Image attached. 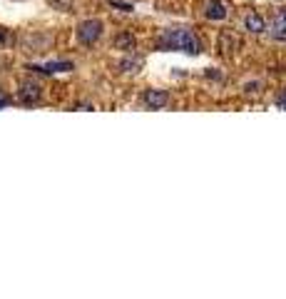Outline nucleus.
I'll return each mask as SVG.
<instances>
[{
	"label": "nucleus",
	"mask_w": 286,
	"mask_h": 299,
	"mask_svg": "<svg viewBox=\"0 0 286 299\" xmlns=\"http://www.w3.org/2000/svg\"><path fill=\"white\" fill-rule=\"evenodd\" d=\"M162 48L164 50H179V53H187V55H199L202 53V45L197 35L187 30V28H172L164 30L162 35Z\"/></svg>",
	"instance_id": "1"
},
{
	"label": "nucleus",
	"mask_w": 286,
	"mask_h": 299,
	"mask_svg": "<svg viewBox=\"0 0 286 299\" xmlns=\"http://www.w3.org/2000/svg\"><path fill=\"white\" fill-rule=\"evenodd\" d=\"M102 20L97 18H90L85 20V23H80L77 25V37H80V42L82 45H92V42H97L100 40V35H102Z\"/></svg>",
	"instance_id": "2"
},
{
	"label": "nucleus",
	"mask_w": 286,
	"mask_h": 299,
	"mask_svg": "<svg viewBox=\"0 0 286 299\" xmlns=\"http://www.w3.org/2000/svg\"><path fill=\"white\" fill-rule=\"evenodd\" d=\"M167 102H170V95H167V90H147V93H145V105H150L152 110L164 108Z\"/></svg>",
	"instance_id": "3"
},
{
	"label": "nucleus",
	"mask_w": 286,
	"mask_h": 299,
	"mask_svg": "<svg viewBox=\"0 0 286 299\" xmlns=\"http://www.w3.org/2000/svg\"><path fill=\"white\" fill-rule=\"evenodd\" d=\"M20 100H22L25 105L38 102L40 100V85H35V82H25V85L20 88Z\"/></svg>",
	"instance_id": "4"
},
{
	"label": "nucleus",
	"mask_w": 286,
	"mask_h": 299,
	"mask_svg": "<svg viewBox=\"0 0 286 299\" xmlns=\"http://www.w3.org/2000/svg\"><path fill=\"white\" fill-rule=\"evenodd\" d=\"M114 48L117 50H125V53H132L134 48H137V40L130 30H125V33H120V35L114 37Z\"/></svg>",
	"instance_id": "5"
},
{
	"label": "nucleus",
	"mask_w": 286,
	"mask_h": 299,
	"mask_svg": "<svg viewBox=\"0 0 286 299\" xmlns=\"http://www.w3.org/2000/svg\"><path fill=\"white\" fill-rule=\"evenodd\" d=\"M207 18L209 20H224L227 18V5L222 0H209L207 5Z\"/></svg>",
	"instance_id": "6"
},
{
	"label": "nucleus",
	"mask_w": 286,
	"mask_h": 299,
	"mask_svg": "<svg viewBox=\"0 0 286 299\" xmlns=\"http://www.w3.org/2000/svg\"><path fill=\"white\" fill-rule=\"evenodd\" d=\"M247 28L251 30V33H264V30H267V23H264V18H261L259 13H249L247 15Z\"/></svg>",
	"instance_id": "7"
},
{
	"label": "nucleus",
	"mask_w": 286,
	"mask_h": 299,
	"mask_svg": "<svg viewBox=\"0 0 286 299\" xmlns=\"http://www.w3.org/2000/svg\"><path fill=\"white\" fill-rule=\"evenodd\" d=\"M33 70H38V73H62V70H73V65L70 62H50L45 68H33Z\"/></svg>",
	"instance_id": "8"
},
{
	"label": "nucleus",
	"mask_w": 286,
	"mask_h": 299,
	"mask_svg": "<svg viewBox=\"0 0 286 299\" xmlns=\"http://www.w3.org/2000/svg\"><path fill=\"white\" fill-rule=\"evenodd\" d=\"M112 8H120V10H125V13L132 10V5H127V3H117V0H112Z\"/></svg>",
	"instance_id": "9"
},
{
	"label": "nucleus",
	"mask_w": 286,
	"mask_h": 299,
	"mask_svg": "<svg viewBox=\"0 0 286 299\" xmlns=\"http://www.w3.org/2000/svg\"><path fill=\"white\" fill-rule=\"evenodd\" d=\"M137 65H139V62H137V60H122V68H125V70H130V68H137Z\"/></svg>",
	"instance_id": "10"
},
{
	"label": "nucleus",
	"mask_w": 286,
	"mask_h": 299,
	"mask_svg": "<svg viewBox=\"0 0 286 299\" xmlns=\"http://www.w3.org/2000/svg\"><path fill=\"white\" fill-rule=\"evenodd\" d=\"M276 25H284V28H286V10H284V13H279V18H276Z\"/></svg>",
	"instance_id": "11"
},
{
	"label": "nucleus",
	"mask_w": 286,
	"mask_h": 299,
	"mask_svg": "<svg viewBox=\"0 0 286 299\" xmlns=\"http://www.w3.org/2000/svg\"><path fill=\"white\" fill-rule=\"evenodd\" d=\"M8 102H10V100H8V95H0V108H5Z\"/></svg>",
	"instance_id": "12"
},
{
	"label": "nucleus",
	"mask_w": 286,
	"mask_h": 299,
	"mask_svg": "<svg viewBox=\"0 0 286 299\" xmlns=\"http://www.w3.org/2000/svg\"><path fill=\"white\" fill-rule=\"evenodd\" d=\"M3 40H5V33H3V30H0V42H3Z\"/></svg>",
	"instance_id": "13"
}]
</instances>
